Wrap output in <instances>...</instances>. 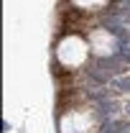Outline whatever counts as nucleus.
I'll use <instances>...</instances> for the list:
<instances>
[{
  "label": "nucleus",
  "instance_id": "1",
  "mask_svg": "<svg viewBox=\"0 0 130 133\" xmlns=\"http://www.w3.org/2000/svg\"><path fill=\"white\" fill-rule=\"evenodd\" d=\"M89 54H92L89 41L79 33H66L56 44V62L64 69H79L82 64H87Z\"/></svg>",
  "mask_w": 130,
  "mask_h": 133
},
{
  "label": "nucleus",
  "instance_id": "2",
  "mask_svg": "<svg viewBox=\"0 0 130 133\" xmlns=\"http://www.w3.org/2000/svg\"><path fill=\"white\" fill-rule=\"evenodd\" d=\"M95 125L92 120V113L84 110V108H77V110H66L61 120H59V131L61 133H89Z\"/></svg>",
  "mask_w": 130,
  "mask_h": 133
},
{
  "label": "nucleus",
  "instance_id": "3",
  "mask_svg": "<svg viewBox=\"0 0 130 133\" xmlns=\"http://www.w3.org/2000/svg\"><path fill=\"white\" fill-rule=\"evenodd\" d=\"M87 41H89V49L95 56H112L115 46H117L112 31H107V28H92Z\"/></svg>",
  "mask_w": 130,
  "mask_h": 133
},
{
  "label": "nucleus",
  "instance_id": "4",
  "mask_svg": "<svg viewBox=\"0 0 130 133\" xmlns=\"http://www.w3.org/2000/svg\"><path fill=\"white\" fill-rule=\"evenodd\" d=\"M77 10H102V8H107V3L110 0H69Z\"/></svg>",
  "mask_w": 130,
  "mask_h": 133
}]
</instances>
